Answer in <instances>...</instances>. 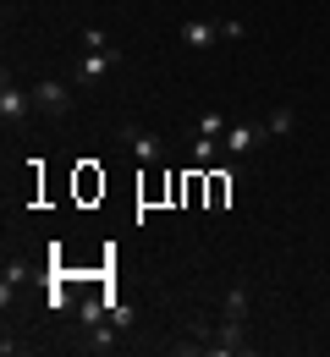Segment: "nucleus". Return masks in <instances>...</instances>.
Segmentation results:
<instances>
[{
  "label": "nucleus",
  "instance_id": "39448f33",
  "mask_svg": "<svg viewBox=\"0 0 330 357\" xmlns=\"http://www.w3.org/2000/svg\"><path fill=\"white\" fill-rule=\"evenodd\" d=\"M33 105H39V116H66L72 110V89L66 83H33Z\"/></svg>",
  "mask_w": 330,
  "mask_h": 357
},
{
  "label": "nucleus",
  "instance_id": "7ed1b4c3",
  "mask_svg": "<svg viewBox=\"0 0 330 357\" xmlns=\"http://www.w3.org/2000/svg\"><path fill=\"white\" fill-rule=\"evenodd\" d=\"M116 137H121V143L138 154V165H154V160L165 154V143H160L154 132H143V127H133V121H121V127H116Z\"/></svg>",
  "mask_w": 330,
  "mask_h": 357
},
{
  "label": "nucleus",
  "instance_id": "9b49d317",
  "mask_svg": "<svg viewBox=\"0 0 330 357\" xmlns=\"http://www.w3.org/2000/svg\"><path fill=\"white\" fill-rule=\"evenodd\" d=\"M226 319H248V286H232V291H226Z\"/></svg>",
  "mask_w": 330,
  "mask_h": 357
},
{
  "label": "nucleus",
  "instance_id": "f03ea898",
  "mask_svg": "<svg viewBox=\"0 0 330 357\" xmlns=\"http://www.w3.org/2000/svg\"><path fill=\"white\" fill-rule=\"evenodd\" d=\"M33 110H39V105H33V89H17V83L6 77V89H0V116H6V127H22Z\"/></svg>",
  "mask_w": 330,
  "mask_h": 357
},
{
  "label": "nucleus",
  "instance_id": "9d476101",
  "mask_svg": "<svg viewBox=\"0 0 330 357\" xmlns=\"http://www.w3.org/2000/svg\"><path fill=\"white\" fill-rule=\"evenodd\" d=\"M193 132H198V137H220V132H226V110H204V116L193 121Z\"/></svg>",
  "mask_w": 330,
  "mask_h": 357
},
{
  "label": "nucleus",
  "instance_id": "20e7f679",
  "mask_svg": "<svg viewBox=\"0 0 330 357\" xmlns=\"http://www.w3.org/2000/svg\"><path fill=\"white\" fill-rule=\"evenodd\" d=\"M116 66H121V50L105 45V50H89V55L77 61V72H72V77H77V83H99V77H105V72H116Z\"/></svg>",
  "mask_w": 330,
  "mask_h": 357
},
{
  "label": "nucleus",
  "instance_id": "ddd939ff",
  "mask_svg": "<svg viewBox=\"0 0 330 357\" xmlns=\"http://www.w3.org/2000/svg\"><path fill=\"white\" fill-rule=\"evenodd\" d=\"M83 45H89V50H105V45H110V39H105L99 28H83Z\"/></svg>",
  "mask_w": 330,
  "mask_h": 357
},
{
  "label": "nucleus",
  "instance_id": "0eeeda50",
  "mask_svg": "<svg viewBox=\"0 0 330 357\" xmlns=\"http://www.w3.org/2000/svg\"><path fill=\"white\" fill-rule=\"evenodd\" d=\"M116 347H121V324L116 319L83 324V352H116Z\"/></svg>",
  "mask_w": 330,
  "mask_h": 357
},
{
  "label": "nucleus",
  "instance_id": "423d86ee",
  "mask_svg": "<svg viewBox=\"0 0 330 357\" xmlns=\"http://www.w3.org/2000/svg\"><path fill=\"white\" fill-rule=\"evenodd\" d=\"M264 137H270V132H264V121H237L232 132H226V154H232V160H242V154H253Z\"/></svg>",
  "mask_w": 330,
  "mask_h": 357
},
{
  "label": "nucleus",
  "instance_id": "6e6552de",
  "mask_svg": "<svg viewBox=\"0 0 330 357\" xmlns=\"http://www.w3.org/2000/svg\"><path fill=\"white\" fill-rule=\"evenodd\" d=\"M28 280H33V269H28V264H17V259H11V264H6V275H0V303L11 308V291H17V286H28Z\"/></svg>",
  "mask_w": 330,
  "mask_h": 357
},
{
  "label": "nucleus",
  "instance_id": "1a4fd4ad",
  "mask_svg": "<svg viewBox=\"0 0 330 357\" xmlns=\"http://www.w3.org/2000/svg\"><path fill=\"white\" fill-rule=\"evenodd\" d=\"M292 127H297V110H292V105H276V110L264 116V132L270 137H292Z\"/></svg>",
  "mask_w": 330,
  "mask_h": 357
},
{
  "label": "nucleus",
  "instance_id": "f8f14e48",
  "mask_svg": "<svg viewBox=\"0 0 330 357\" xmlns=\"http://www.w3.org/2000/svg\"><path fill=\"white\" fill-rule=\"evenodd\" d=\"M215 149H220V137H193V154H198V160H209Z\"/></svg>",
  "mask_w": 330,
  "mask_h": 357
},
{
  "label": "nucleus",
  "instance_id": "f257e3e1",
  "mask_svg": "<svg viewBox=\"0 0 330 357\" xmlns=\"http://www.w3.org/2000/svg\"><path fill=\"white\" fill-rule=\"evenodd\" d=\"M248 33V22H237V17H220V22H182V45L193 50H209L220 45V39H242Z\"/></svg>",
  "mask_w": 330,
  "mask_h": 357
}]
</instances>
